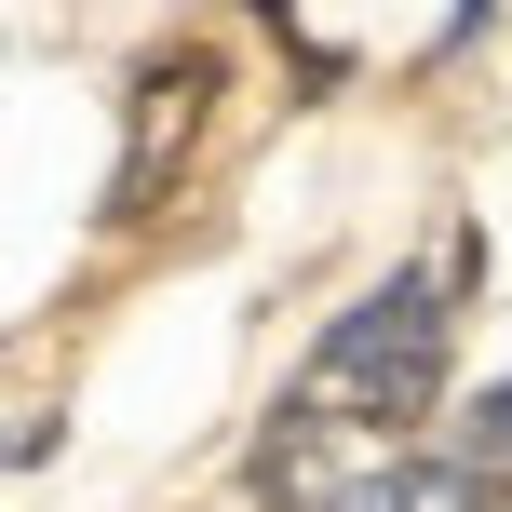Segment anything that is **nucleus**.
Instances as JSON below:
<instances>
[{"mask_svg":"<svg viewBox=\"0 0 512 512\" xmlns=\"http://www.w3.org/2000/svg\"><path fill=\"white\" fill-rule=\"evenodd\" d=\"M445 391V283L432 270H391L378 297H351L324 324V351L297 364V405L283 432H351V418H418Z\"/></svg>","mask_w":512,"mask_h":512,"instance_id":"f257e3e1","label":"nucleus"},{"mask_svg":"<svg viewBox=\"0 0 512 512\" xmlns=\"http://www.w3.org/2000/svg\"><path fill=\"white\" fill-rule=\"evenodd\" d=\"M337 512H486V459H378L337 486Z\"/></svg>","mask_w":512,"mask_h":512,"instance_id":"f03ea898","label":"nucleus"},{"mask_svg":"<svg viewBox=\"0 0 512 512\" xmlns=\"http://www.w3.org/2000/svg\"><path fill=\"white\" fill-rule=\"evenodd\" d=\"M459 459H486V472H512V378L486 391V405H472V445H459Z\"/></svg>","mask_w":512,"mask_h":512,"instance_id":"7ed1b4c3","label":"nucleus"}]
</instances>
